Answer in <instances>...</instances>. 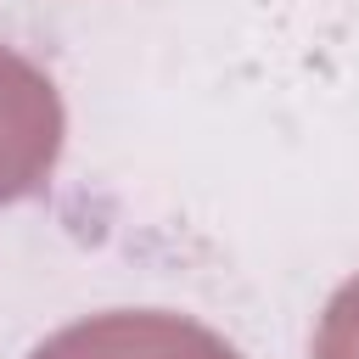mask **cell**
Returning <instances> with one entry per match:
<instances>
[{
  "mask_svg": "<svg viewBox=\"0 0 359 359\" xmlns=\"http://www.w3.org/2000/svg\"><path fill=\"white\" fill-rule=\"evenodd\" d=\"M34 359H236V348L180 314H101L67 325Z\"/></svg>",
  "mask_w": 359,
  "mask_h": 359,
  "instance_id": "obj_2",
  "label": "cell"
},
{
  "mask_svg": "<svg viewBox=\"0 0 359 359\" xmlns=\"http://www.w3.org/2000/svg\"><path fill=\"white\" fill-rule=\"evenodd\" d=\"M56 140H62V107L50 84L28 62L0 50V202L28 196L50 174Z\"/></svg>",
  "mask_w": 359,
  "mask_h": 359,
  "instance_id": "obj_1",
  "label": "cell"
},
{
  "mask_svg": "<svg viewBox=\"0 0 359 359\" xmlns=\"http://www.w3.org/2000/svg\"><path fill=\"white\" fill-rule=\"evenodd\" d=\"M314 359H359V280L337 292L325 325H320V348Z\"/></svg>",
  "mask_w": 359,
  "mask_h": 359,
  "instance_id": "obj_3",
  "label": "cell"
}]
</instances>
